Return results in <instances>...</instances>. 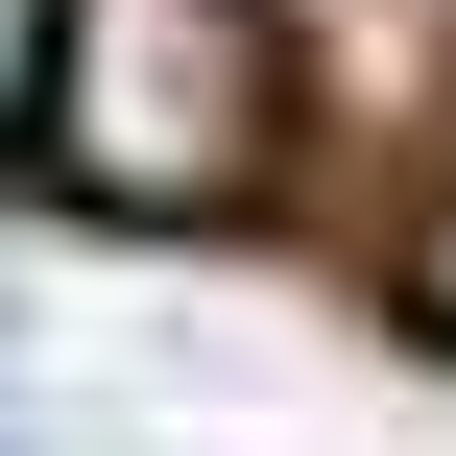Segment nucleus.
I'll use <instances>...</instances> for the list:
<instances>
[{"label": "nucleus", "instance_id": "f257e3e1", "mask_svg": "<svg viewBox=\"0 0 456 456\" xmlns=\"http://www.w3.org/2000/svg\"><path fill=\"white\" fill-rule=\"evenodd\" d=\"M24 120L72 144V192L216 216V192L265 168L289 72H265V0H48V96H24Z\"/></svg>", "mask_w": 456, "mask_h": 456}, {"label": "nucleus", "instance_id": "f03ea898", "mask_svg": "<svg viewBox=\"0 0 456 456\" xmlns=\"http://www.w3.org/2000/svg\"><path fill=\"white\" fill-rule=\"evenodd\" d=\"M24 96H48V0H0V120H24Z\"/></svg>", "mask_w": 456, "mask_h": 456}, {"label": "nucleus", "instance_id": "7ed1b4c3", "mask_svg": "<svg viewBox=\"0 0 456 456\" xmlns=\"http://www.w3.org/2000/svg\"><path fill=\"white\" fill-rule=\"evenodd\" d=\"M409 313H433V337H456V216H433V240H409Z\"/></svg>", "mask_w": 456, "mask_h": 456}]
</instances>
